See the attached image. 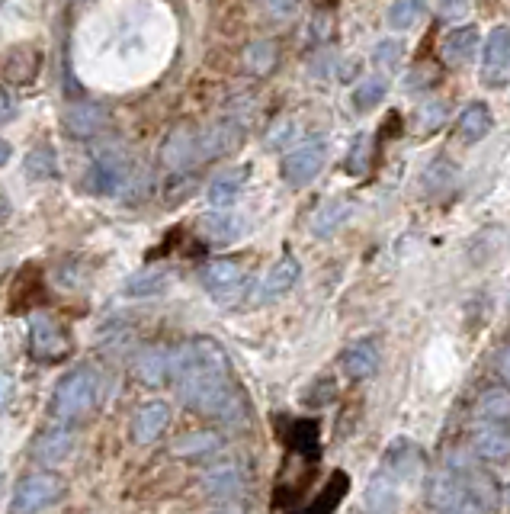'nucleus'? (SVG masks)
I'll return each instance as SVG.
<instances>
[{
	"label": "nucleus",
	"mask_w": 510,
	"mask_h": 514,
	"mask_svg": "<svg viewBox=\"0 0 510 514\" xmlns=\"http://www.w3.org/2000/svg\"><path fill=\"white\" fill-rule=\"evenodd\" d=\"M203 286L219 299V302H235L244 290V267L238 261H228V257H219V261H209L203 267Z\"/></svg>",
	"instance_id": "7"
},
{
	"label": "nucleus",
	"mask_w": 510,
	"mask_h": 514,
	"mask_svg": "<svg viewBox=\"0 0 510 514\" xmlns=\"http://www.w3.org/2000/svg\"><path fill=\"white\" fill-rule=\"evenodd\" d=\"M366 168H369V135L360 132L357 142H353V148H350V155H347V171L360 177V174H366Z\"/></svg>",
	"instance_id": "32"
},
{
	"label": "nucleus",
	"mask_w": 510,
	"mask_h": 514,
	"mask_svg": "<svg viewBox=\"0 0 510 514\" xmlns=\"http://www.w3.org/2000/svg\"><path fill=\"white\" fill-rule=\"evenodd\" d=\"M491 129H494V116H491V110L485 107V103H469V107L462 110L459 119H456V132L466 145L482 142Z\"/></svg>",
	"instance_id": "18"
},
{
	"label": "nucleus",
	"mask_w": 510,
	"mask_h": 514,
	"mask_svg": "<svg viewBox=\"0 0 510 514\" xmlns=\"http://www.w3.org/2000/svg\"><path fill=\"white\" fill-rule=\"evenodd\" d=\"M501 508H504V514H510V486H507L504 495H501Z\"/></svg>",
	"instance_id": "42"
},
{
	"label": "nucleus",
	"mask_w": 510,
	"mask_h": 514,
	"mask_svg": "<svg viewBox=\"0 0 510 514\" xmlns=\"http://www.w3.org/2000/svg\"><path fill=\"white\" fill-rule=\"evenodd\" d=\"M26 174L29 177H55L58 174V164H55V155L49 148H39L33 155L26 158Z\"/></svg>",
	"instance_id": "31"
},
{
	"label": "nucleus",
	"mask_w": 510,
	"mask_h": 514,
	"mask_svg": "<svg viewBox=\"0 0 510 514\" xmlns=\"http://www.w3.org/2000/svg\"><path fill=\"white\" fill-rule=\"evenodd\" d=\"M74 450V434L68 428H52V431H42L33 444V460L42 466H58L71 457Z\"/></svg>",
	"instance_id": "12"
},
{
	"label": "nucleus",
	"mask_w": 510,
	"mask_h": 514,
	"mask_svg": "<svg viewBox=\"0 0 510 514\" xmlns=\"http://www.w3.org/2000/svg\"><path fill=\"white\" fill-rule=\"evenodd\" d=\"M10 155H13V148H10V142H4V139H0V168H4V164L10 161Z\"/></svg>",
	"instance_id": "40"
},
{
	"label": "nucleus",
	"mask_w": 510,
	"mask_h": 514,
	"mask_svg": "<svg viewBox=\"0 0 510 514\" xmlns=\"http://www.w3.org/2000/svg\"><path fill=\"white\" fill-rule=\"evenodd\" d=\"M469 7H472V0H440V13H443V17H450V20L466 17Z\"/></svg>",
	"instance_id": "36"
},
{
	"label": "nucleus",
	"mask_w": 510,
	"mask_h": 514,
	"mask_svg": "<svg viewBox=\"0 0 510 514\" xmlns=\"http://www.w3.org/2000/svg\"><path fill=\"white\" fill-rule=\"evenodd\" d=\"M65 486L61 479L52 473H29L17 482L13 489V502H10V514H42L45 508H52Z\"/></svg>",
	"instance_id": "3"
},
{
	"label": "nucleus",
	"mask_w": 510,
	"mask_h": 514,
	"mask_svg": "<svg viewBox=\"0 0 510 514\" xmlns=\"http://www.w3.org/2000/svg\"><path fill=\"white\" fill-rule=\"evenodd\" d=\"M475 450L478 457L485 460H501L510 453V431L507 425H491V421H482V428L475 434Z\"/></svg>",
	"instance_id": "22"
},
{
	"label": "nucleus",
	"mask_w": 510,
	"mask_h": 514,
	"mask_svg": "<svg viewBox=\"0 0 510 514\" xmlns=\"http://www.w3.org/2000/svg\"><path fill=\"white\" fill-rule=\"evenodd\" d=\"M501 376H504V380H510V347L501 354Z\"/></svg>",
	"instance_id": "41"
},
{
	"label": "nucleus",
	"mask_w": 510,
	"mask_h": 514,
	"mask_svg": "<svg viewBox=\"0 0 510 514\" xmlns=\"http://www.w3.org/2000/svg\"><path fill=\"white\" fill-rule=\"evenodd\" d=\"M199 232L209 241H215V245H231V241H238L244 235V219L231 213H212L199 222Z\"/></svg>",
	"instance_id": "21"
},
{
	"label": "nucleus",
	"mask_w": 510,
	"mask_h": 514,
	"mask_svg": "<svg viewBox=\"0 0 510 514\" xmlns=\"http://www.w3.org/2000/svg\"><path fill=\"white\" fill-rule=\"evenodd\" d=\"M126 177H129V161H126V155H122L119 148H106V151H100V155H97V161L90 164L84 187L90 193L113 196V193L122 190Z\"/></svg>",
	"instance_id": "6"
},
{
	"label": "nucleus",
	"mask_w": 510,
	"mask_h": 514,
	"mask_svg": "<svg viewBox=\"0 0 510 514\" xmlns=\"http://www.w3.org/2000/svg\"><path fill=\"white\" fill-rule=\"evenodd\" d=\"M170 274L167 270H145V274H138L126 283V293L129 296H151V293H161L167 286Z\"/></svg>",
	"instance_id": "29"
},
{
	"label": "nucleus",
	"mask_w": 510,
	"mask_h": 514,
	"mask_svg": "<svg viewBox=\"0 0 510 514\" xmlns=\"http://www.w3.org/2000/svg\"><path fill=\"white\" fill-rule=\"evenodd\" d=\"M385 94H389V81L376 78V74H373V78H366V81L357 84V90L350 94V103H353V110H357V113H369L385 100Z\"/></svg>",
	"instance_id": "25"
},
{
	"label": "nucleus",
	"mask_w": 510,
	"mask_h": 514,
	"mask_svg": "<svg viewBox=\"0 0 510 514\" xmlns=\"http://www.w3.org/2000/svg\"><path fill=\"white\" fill-rule=\"evenodd\" d=\"M260 7H264V13L273 20H289L296 17L299 0H260Z\"/></svg>",
	"instance_id": "35"
},
{
	"label": "nucleus",
	"mask_w": 510,
	"mask_h": 514,
	"mask_svg": "<svg viewBox=\"0 0 510 514\" xmlns=\"http://www.w3.org/2000/svg\"><path fill=\"white\" fill-rule=\"evenodd\" d=\"M215 444H219L215 434H193V437H183V441L174 447V453H180V457H196V453L215 450Z\"/></svg>",
	"instance_id": "33"
},
{
	"label": "nucleus",
	"mask_w": 510,
	"mask_h": 514,
	"mask_svg": "<svg viewBox=\"0 0 510 514\" xmlns=\"http://www.w3.org/2000/svg\"><path fill=\"white\" fill-rule=\"evenodd\" d=\"M466 492V479L459 476L456 466H446L430 482V505L434 508H456V502Z\"/></svg>",
	"instance_id": "20"
},
{
	"label": "nucleus",
	"mask_w": 510,
	"mask_h": 514,
	"mask_svg": "<svg viewBox=\"0 0 510 514\" xmlns=\"http://www.w3.org/2000/svg\"><path fill=\"white\" fill-rule=\"evenodd\" d=\"M401 58H405V42L398 39H382L373 49V65L385 74H395L401 68Z\"/></svg>",
	"instance_id": "28"
},
{
	"label": "nucleus",
	"mask_w": 510,
	"mask_h": 514,
	"mask_svg": "<svg viewBox=\"0 0 510 514\" xmlns=\"http://www.w3.org/2000/svg\"><path fill=\"white\" fill-rule=\"evenodd\" d=\"M167 421H170V408L167 402H145L142 408L135 412V421H132V437H135V444H151V441H158L161 431L167 428Z\"/></svg>",
	"instance_id": "14"
},
{
	"label": "nucleus",
	"mask_w": 510,
	"mask_h": 514,
	"mask_svg": "<svg viewBox=\"0 0 510 514\" xmlns=\"http://www.w3.org/2000/svg\"><path fill=\"white\" fill-rule=\"evenodd\" d=\"M353 216V206L347 200H324L318 206V213L312 216V235L315 238H331L337 235Z\"/></svg>",
	"instance_id": "17"
},
{
	"label": "nucleus",
	"mask_w": 510,
	"mask_h": 514,
	"mask_svg": "<svg viewBox=\"0 0 510 514\" xmlns=\"http://www.w3.org/2000/svg\"><path fill=\"white\" fill-rule=\"evenodd\" d=\"M453 180H456V164L446 161V158H437L434 164H427L421 187H424L427 196H440V193H446L453 187Z\"/></svg>",
	"instance_id": "26"
},
{
	"label": "nucleus",
	"mask_w": 510,
	"mask_h": 514,
	"mask_svg": "<svg viewBox=\"0 0 510 514\" xmlns=\"http://www.w3.org/2000/svg\"><path fill=\"white\" fill-rule=\"evenodd\" d=\"M97 392H100L97 370H90V367L71 370L65 380L58 383L55 396H52V418L58 425L84 418L90 408L97 405Z\"/></svg>",
	"instance_id": "2"
},
{
	"label": "nucleus",
	"mask_w": 510,
	"mask_h": 514,
	"mask_svg": "<svg viewBox=\"0 0 510 514\" xmlns=\"http://www.w3.org/2000/svg\"><path fill=\"white\" fill-rule=\"evenodd\" d=\"M241 187H244V171H225V174H219V177H215L212 184H209L206 200H209L215 209H228L231 203L238 200Z\"/></svg>",
	"instance_id": "23"
},
{
	"label": "nucleus",
	"mask_w": 510,
	"mask_h": 514,
	"mask_svg": "<svg viewBox=\"0 0 510 514\" xmlns=\"http://www.w3.org/2000/svg\"><path fill=\"white\" fill-rule=\"evenodd\" d=\"M106 110L97 107V103H71V107L65 110V129L71 135H77V139H90V135H97L103 126H106Z\"/></svg>",
	"instance_id": "16"
},
{
	"label": "nucleus",
	"mask_w": 510,
	"mask_h": 514,
	"mask_svg": "<svg viewBox=\"0 0 510 514\" xmlns=\"http://www.w3.org/2000/svg\"><path fill=\"white\" fill-rule=\"evenodd\" d=\"M203 489L212 498H231V495H238L244 489V473L238 470L235 463H219V466H212V470H206Z\"/></svg>",
	"instance_id": "19"
},
{
	"label": "nucleus",
	"mask_w": 510,
	"mask_h": 514,
	"mask_svg": "<svg viewBox=\"0 0 510 514\" xmlns=\"http://www.w3.org/2000/svg\"><path fill=\"white\" fill-rule=\"evenodd\" d=\"M244 58H247V68H251V71L267 74L276 65V45L273 42H254Z\"/></svg>",
	"instance_id": "30"
},
{
	"label": "nucleus",
	"mask_w": 510,
	"mask_h": 514,
	"mask_svg": "<svg viewBox=\"0 0 510 514\" xmlns=\"http://www.w3.org/2000/svg\"><path fill=\"white\" fill-rule=\"evenodd\" d=\"M13 116H17V103H13V97L0 87V123H7Z\"/></svg>",
	"instance_id": "37"
},
{
	"label": "nucleus",
	"mask_w": 510,
	"mask_h": 514,
	"mask_svg": "<svg viewBox=\"0 0 510 514\" xmlns=\"http://www.w3.org/2000/svg\"><path fill=\"white\" fill-rule=\"evenodd\" d=\"M424 10H427L424 0H392V7H389V26L405 33V29L417 26V20L424 17Z\"/></svg>",
	"instance_id": "27"
},
{
	"label": "nucleus",
	"mask_w": 510,
	"mask_h": 514,
	"mask_svg": "<svg viewBox=\"0 0 510 514\" xmlns=\"http://www.w3.org/2000/svg\"><path fill=\"white\" fill-rule=\"evenodd\" d=\"M68 351L71 341L65 328L49 319V315H33V322H29V354L42 360V364H55V360L68 357Z\"/></svg>",
	"instance_id": "5"
},
{
	"label": "nucleus",
	"mask_w": 510,
	"mask_h": 514,
	"mask_svg": "<svg viewBox=\"0 0 510 514\" xmlns=\"http://www.w3.org/2000/svg\"><path fill=\"white\" fill-rule=\"evenodd\" d=\"M203 161V151H199V132L180 126L167 135L164 142V164L167 168H190V164Z\"/></svg>",
	"instance_id": "10"
},
{
	"label": "nucleus",
	"mask_w": 510,
	"mask_h": 514,
	"mask_svg": "<svg viewBox=\"0 0 510 514\" xmlns=\"http://www.w3.org/2000/svg\"><path fill=\"white\" fill-rule=\"evenodd\" d=\"M7 216H10V206H7L4 200H0V222H4Z\"/></svg>",
	"instance_id": "43"
},
{
	"label": "nucleus",
	"mask_w": 510,
	"mask_h": 514,
	"mask_svg": "<svg viewBox=\"0 0 510 514\" xmlns=\"http://www.w3.org/2000/svg\"><path fill=\"white\" fill-rule=\"evenodd\" d=\"M225 514H235V511H225Z\"/></svg>",
	"instance_id": "44"
},
{
	"label": "nucleus",
	"mask_w": 510,
	"mask_h": 514,
	"mask_svg": "<svg viewBox=\"0 0 510 514\" xmlns=\"http://www.w3.org/2000/svg\"><path fill=\"white\" fill-rule=\"evenodd\" d=\"M446 123V107L437 100H430L427 107H421V129L424 132H437Z\"/></svg>",
	"instance_id": "34"
},
{
	"label": "nucleus",
	"mask_w": 510,
	"mask_h": 514,
	"mask_svg": "<svg viewBox=\"0 0 510 514\" xmlns=\"http://www.w3.org/2000/svg\"><path fill=\"white\" fill-rule=\"evenodd\" d=\"M177 396L199 415L219 418L225 425L244 421L247 408L238 386L231 383V367L219 341L193 338L174 351Z\"/></svg>",
	"instance_id": "1"
},
{
	"label": "nucleus",
	"mask_w": 510,
	"mask_h": 514,
	"mask_svg": "<svg viewBox=\"0 0 510 514\" xmlns=\"http://www.w3.org/2000/svg\"><path fill=\"white\" fill-rule=\"evenodd\" d=\"M510 71V29L498 26L482 45V78L491 87H501Z\"/></svg>",
	"instance_id": "8"
},
{
	"label": "nucleus",
	"mask_w": 510,
	"mask_h": 514,
	"mask_svg": "<svg viewBox=\"0 0 510 514\" xmlns=\"http://www.w3.org/2000/svg\"><path fill=\"white\" fill-rule=\"evenodd\" d=\"M135 373L148 386H161L167 380H174V351L170 347H148V351L138 354Z\"/></svg>",
	"instance_id": "11"
},
{
	"label": "nucleus",
	"mask_w": 510,
	"mask_h": 514,
	"mask_svg": "<svg viewBox=\"0 0 510 514\" xmlns=\"http://www.w3.org/2000/svg\"><path fill=\"white\" fill-rule=\"evenodd\" d=\"M478 421H491V425H507L510 421V389H488L478 399Z\"/></svg>",
	"instance_id": "24"
},
{
	"label": "nucleus",
	"mask_w": 510,
	"mask_h": 514,
	"mask_svg": "<svg viewBox=\"0 0 510 514\" xmlns=\"http://www.w3.org/2000/svg\"><path fill=\"white\" fill-rule=\"evenodd\" d=\"M292 132H296V126H292V123H283L276 132H270V145H283L286 139H292Z\"/></svg>",
	"instance_id": "38"
},
{
	"label": "nucleus",
	"mask_w": 510,
	"mask_h": 514,
	"mask_svg": "<svg viewBox=\"0 0 510 514\" xmlns=\"http://www.w3.org/2000/svg\"><path fill=\"white\" fill-rule=\"evenodd\" d=\"M478 42H482V36H478L475 26H453L443 39V58L453 68L469 65L472 58L478 55Z\"/></svg>",
	"instance_id": "15"
},
{
	"label": "nucleus",
	"mask_w": 510,
	"mask_h": 514,
	"mask_svg": "<svg viewBox=\"0 0 510 514\" xmlns=\"http://www.w3.org/2000/svg\"><path fill=\"white\" fill-rule=\"evenodd\" d=\"M299 277H302V267H299V261L292 254H286V257H280V261H276L267 274H264V280H260V286H257V302H273V299H280V296H286L292 286L299 283Z\"/></svg>",
	"instance_id": "9"
},
{
	"label": "nucleus",
	"mask_w": 510,
	"mask_h": 514,
	"mask_svg": "<svg viewBox=\"0 0 510 514\" xmlns=\"http://www.w3.org/2000/svg\"><path fill=\"white\" fill-rule=\"evenodd\" d=\"M340 367H344L350 380H366V376H373L379 367V344L373 338L353 341L344 351V357H340Z\"/></svg>",
	"instance_id": "13"
},
{
	"label": "nucleus",
	"mask_w": 510,
	"mask_h": 514,
	"mask_svg": "<svg viewBox=\"0 0 510 514\" xmlns=\"http://www.w3.org/2000/svg\"><path fill=\"white\" fill-rule=\"evenodd\" d=\"M324 158H328V139H305L283 158V180L289 187H308L324 168Z\"/></svg>",
	"instance_id": "4"
},
{
	"label": "nucleus",
	"mask_w": 510,
	"mask_h": 514,
	"mask_svg": "<svg viewBox=\"0 0 510 514\" xmlns=\"http://www.w3.org/2000/svg\"><path fill=\"white\" fill-rule=\"evenodd\" d=\"M10 396H13V383H10V376L0 373V412H4V408H7Z\"/></svg>",
	"instance_id": "39"
}]
</instances>
